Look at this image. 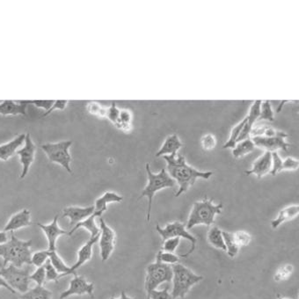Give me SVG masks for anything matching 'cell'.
Listing matches in <instances>:
<instances>
[{"mask_svg":"<svg viewBox=\"0 0 299 299\" xmlns=\"http://www.w3.org/2000/svg\"><path fill=\"white\" fill-rule=\"evenodd\" d=\"M223 207V203L214 204L212 199H208L207 196L202 201L195 202L188 216L186 229L190 230L200 224L210 226L215 222V216L222 213Z\"/></svg>","mask_w":299,"mask_h":299,"instance_id":"obj_3","label":"cell"},{"mask_svg":"<svg viewBox=\"0 0 299 299\" xmlns=\"http://www.w3.org/2000/svg\"><path fill=\"white\" fill-rule=\"evenodd\" d=\"M69 101H65V100H59V101H55L53 106L50 108V110L47 112H44V114L42 115V117H46L51 114V112L55 111V110H64L67 105H68Z\"/></svg>","mask_w":299,"mask_h":299,"instance_id":"obj_46","label":"cell"},{"mask_svg":"<svg viewBox=\"0 0 299 299\" xmlns=\"http://www.w3.org/2000/svg\"><path fill=\"white\" fill-rule=\"evenodd\" d=\"M145 168H146V173H147L148 183L146 187L144 188V190L141 193L140 196L138 199L147 197L148 209L146 220H147V222H150L151 212H152V200H153L156 193L159 190L165 189V188H173L175 186L176 182H175V180L170 177L165 168H163L159 173H153L151 171L149 163L146 164Z\"/></svg>","mask_w":299,"mask_h":299,"instance_id":"obj_4","label":"cell"},{"mask_svg":"<svg viewBox=\"0 0 299 299\" xmlns=\"http://www.w3.org/2000/svg\"><path fill=\"white\" fill-rule=\"evenodd\" d=\"M282 166V159L277 152H272V168L270 174L272 176H275L276 174L281 173Z\"/></svg>","mask_w":299,"mask_h":299,"instance_id":"obj_38","label":"cell"},{"mask_svg":"<svg viewBox=\"0 0 299 299\" xmlns=\"http://www.w3.org/2000/svg\"><path fill=\"white\" fill-rule=\"evenodd\" d=\"M156 231H158L163 241L171 238H186L187 240L190 242L191 247L189 249L188 252H186L185 254H181V257L187 258L188 256L195 252L196 248V243H197V238L194 237L193 235L190 234L187 229L186 225L180 222H173V223H167L166 227L161 228L159 224L156 225Z\"/></svg>","mask_w":299,"mask_h":299,"instance_id":"obj_9","label":"cell"},{"mask_svg":"<svg viewBox=\"0 0 299 299\" xmlns=\"http://www.w3.org/2000/svg\"><path fill=\"white\" fill-rule=\"evenodd\" d=\"M163 159L166 160L167 164L166 172L179 185V190L175 194L176 197L188 191L198 179L209 180L213 175L212 172L210 171L202 172L189 166L187 164L185 157L178 153L163 156Z\"/></svg>","mask_w":299,"mask_h":299,"instance_id":"obj_1","label":"cell"},{"mask_svg":"<svg viewBox=\"0 0 299 299\" xmlns=\"http://www.w3.org/2000/svg\"><path fill=\"white\" fill-rule=\"evenodd\" d=\"M287 137L288 134L278 130L277 134L274 137H252L251 139L255 147L264 149L265 152H277L278 150H282L285 152H288L290 144L286 141Z\"/></svg>","mask_w":299,"mask_h":299,"instance_id":"obj_10","label":"cell"},{"mask_svg":"<svg viewBox=\"0 0 299 299\" xmlns=\"http://www.w3.org/2000/svg\"><path fill=\"white\" fill-rule=\"evenodd\" d=\"M25 138L26 134H22L7 144L0 145V160L8 161V159L16 154L19 148L24 144Z\"/></svg>","mask_w":299,"mask_h":299,"instance_id":"obj_19","label":"cell"},{"mask_svg":"<svg viewBox=\"0 0 299 299\" xmlns=\"http://www.w3.org/2000/svg\"><path fill=\"white\" fill-rule=\"evenodd\" d=\"M173 287L171 295L172 298H184L194 285L202 281V275L195 274L182 264L173 265Z\"/></svg>","mask_w":299,"mask_h":299,"instance_id":"obj_5","label":"cell"},{"mask_svg":"<svg viewBox=\"0 0 299 299\" xmlns=\"http://www.w3.org/2000/svg\"><path fill=\"white\" fill-rule=\"evenodd\" d=\"M73 275L74 277L70 281L68 289L62 292L60 299L68 298L73 295H82L86 294L90 295L91 297H94V283L88 282L84 276H80L77 274Z\"/></svg>","mask_w":299,"mask_h":299,"instance_id":"obj_13","label":"cell"},{"mask_svg":"<svg viewBox=\"0 0 299 299\" xmlns=\"http://www.w3.org/2000/svg\"><path fill=\"white\" fill-rule=\"evenodd\" d=\"M20 103H16L15 101L11 100H6L0 103V115L3 116H26L27 114V104L22 103V101H19Z\"/></svg>","mask_w":299,"mask_h":299,"instance_id":"obj_22","label":"cell"},{"mask_svg":"<svg viewBox=\"0 0 299 299\" xmlns=\"http://www.w3.org/2000/svg\"><path fill=\"white\" fill-rule=\"evenodd\" d=\"M157 255L159 256V259L163 263L174 265L178 263L179 261V257L173 252H164L162 250H160Z\"/></svg>","mask_w":299,"mask_h":299,"instance_id":"obj_39","label":"cell"},{"mask_svg":"<svg viewBox=\"0 0 299 299\" xmlns=\"http://www.w3.org/2000/svg\"><path fill=\"white\" fill-rule=\"evenodd\" d=\"M31 245L32 240H21L12 232L10 240L0 245V257L4 259L2 267H7L8 263L17 267H22L24 264L31 265Z\"/></svg>","mask_w":299,"mask_h":299,"instance_id":"obj_2","label":"cell"},{"mask_svg":"<svg viewBox=\"0 0 299 299\" xmlns=\"http://www.w3.org/2000/svg\"><path fill=\"white\" fill-rule=\"evenodd\" d=\"M36 152V144H34L32 138L30 137V134H26L24 146L16 152V154L20 157V161H21L22 166V174L20 176L22 180L28 175L29 169H30V167L32 166L33 162L35 160Z\"/></svg>","mask_w":299,"mask_h":299,"instance_id":"obj_12","label":"cell"},{"mask_svg":"<svg viewBox=\"0 0 299 299\" xmlns=\"http://www.w3.org/2000/svg\"><path fill=\"white\" fill-rule=\"evenodd\" d=\"M299 206L298 204L288 206L283 209H281L278 213L276 218H274L271 222V226L273 229H277L281 223H285L287 221H290L298 216Z\"/></svg>","mask_w":299,"mask_h":299,"instance_id":"obj_23","label":"cell"},{"mask_svg":"<svg viewBox=\"0 0 299 299\" xmlns=\"http://www.w3.org/2000/svg\"><path fill=\"white\" fill-rule=\"evenodd\" d=\"M254 149H255V145L253 144L252 139L247 138L236 144L235 147L232 149V155L235 159H241L243 157L253 152Z\"/></svg>","mask_w":299,"mask_h":299,"instance_id":"obj_25","label":"cell"},{"mask_svg":"<svg viewBox=\"0 0 299 299\" xmlns=\"http://www.w3.org/2000/svg\"><path fill=\"white\" fill-rule=\"evenodd\" d=\"M173 280V268L168 264L163 263L159 256H156L154 263L150 264L146 268L145 290L148 295L157 289L163 282H170Z\"/></svg>","mask_w":299,"mask_h":299,"instance_id":"obj_6","label":"cell"},{"mask_svg":"<svg viewBox=\"0 0 299 299\" xmlns=\"http://www.w3.org/2000/svg\"><path fill=\"white\" fill-rule=\"evenodd\" d=\"M32 224L31 223V213L29 209H22V211L16 213L14 216H12L10 220L8 221L7 225L5 226V232L11 231L14 232L15 231L20 230L22 228L29 227Z\"/></svg>","mask_w":299,"mask_h":299,"instance_id":"obj_18","label":"cell"},{"mask_svg":"<svg viewBox=\"0 0 299 299\" xmlns=\"http://www.w3.org/2000/svg\"><path fill=\"white\" fill-rule=\"evenodd\" d=\"M123 200V196L116 194L115 192H106L104 195L95 201V204H94L95 211H102L104 213L108 210V204L112 202H121Z\"/></svg>","mask_w":299,"mask_h":299,"instance_id":"obj_24","label":"cell"},{"mask_svg":"<svg viewBox=\"0 0 299 299\" xmlns=\"http://www.w3.org/2000/svg\"><path fill=\"white\" fill-rule=\"evenodd\" d=\"M201 144L203 150L211 151L215 149L216 145V138L213 134H207L201 139Z\"/></svg>","mask_w":299,"mask_h":299,"instance_id":"obj_40","label":"cell"},{"mask_svg":"<svg viewBox=\"0 0 299 299\" xmlns=\"http://www.w3.org/2000/svg\"><path fill=\"white\" fill-rule=\"evenodd\" d=\"M44 268H45V274H46V280L47 281H53L55 282H58V280L60 279L59 278L60 274L53 267V265L51 264L50 259H48L46 263L44 264Z\"/></svg>","mask_w":299,"mask_h":299,"instance_id":"obj_36","label":"cell"},{"mask_svg":"<svg viewBox=\"0 0 299 299\" xmlns=\"http://www.w3.org/2000/svg\"><path fill=\"white\" fill-rule=\"evenodd\" d=\"M108 299H136V298H131V297H130V296H128V295H126V293H125V291H124V290H123V291H122V294H121V296H120L119 298H115V297H111V298H108Z\"/></svg>","mask_w":299,"mask_h":299,"instance_id":"obj_50","label":"cell"},{"mask_svg":"<svg viewBox=\"0 0 299 299\" xmlns=\"http://www.w3.org/2000/svg\"><path fill=\"white\" fill-rule=\"evenodd\" d=\"M36 224L43 230L47 238L49 251H56L58 238L63 235L68 234V231L63 230L58 225V215H56L53 218V221L49 224H43L41 223H36Z\"/></svg>","mask_w":299,"mask_h":299,"instance_id":"obj_14","label":"cell"},{"mask_svg":"<svg viewBox=\"0 0 299 299\" xmlns=\"http://www.w3.org/2000/svg\"><path fill=\"white\" fill-rule=\"evenodd\" d=\"M72 145V141H61L58 143H48L43 144L42 149L47 155L49 160L56 163L64 167L69 173H72L71 163L72 158L70 154V148Z\"/></svg>","mask_w":299,"mask_h":299,"instance_id":"obj_7","label":"cell"},{"mask_svg":"<svg viewBox=\"0 0 299 299\" xmlns=\"http://www.w3.org/2000/svg\"><path fill=\"white\" fill-rule=\"evenodd\" d=\"M50 259V251H39L32 254L31 262L36 267H43L46 263L48 259Z\"/></svg>","mask_w":299,"mask_h":299,"instance_id":"obj_33","label":"cell"},{"mask_svg":"<svg viewBox=\"0 0 299 299\" xmlns=\"http://www.w3.org/2000/svg\"><path fill=\"white\" fill-rule=\"evenodd\" d=\"M222 234H223V241L226 247L228 256L231 258H234L238 254L240 247L235 242L232 233L228 231H222Z\"/></svg>","mask_w":299,"mask_h":299,"instance_id":"obj_29","label":"cell"},{"mask_svg":"<svg viewBox=\"0 0 299 299\" xmlns=\"http://www.w3.org/2000/svg\"><path fill=\"white\" fill-rule=\"evenodd\" d=\"M278 299H288V298H283V297H281L280 295H278Z\"/></svg>","mask_w":299,"mask_h":299,"instance_id":"obj_51","label":"cell"},{"mask_svg":"<svg viewBox=\"0 0 299 299\" xmlns=\"http://www.w3.org/2000/svg\"><path fill=\"white\" fill-rule=\"evenodd\" d=\"M182 146H183V144L180 142L178 135L173 134V135L166 137L164 144L159 149V152L156 153L155 156L157 158H159V157H163V156L177 154V152H179V150Z\"/></svg>","mask_w":299,"mask_h":299,"instance_id":"obj_21","label":"cell"},{"mask_svg":"<svg viewBox=\"0 0 299 299\" xmlns=\"http://www.w3.org/2000/svg\"><path fill=\"white\" fill-rule=\"evenodd\" d=\"M180 243V238H171L163 241L162 251L174 252Z\"/></svg>","mask_w":299,"mask_h":299,"instance_id":"obj_42","label":"cell"},{"mask_svg":"<svg viewBox=\"0 0 299 299\" xmlns=\"http://www.w3.org/2000/svg\"><path fill=\"white\" fill-rule=\"evenodd\" d=\"M95 211L94 205L81 208V207H67L63 210V217H68L70 219V225L75 226L77 223H80L83 220L87 219Z\"/></svg>","mask_w":299,"mask_h":299,"instance_id":"obj_16","label":"cell"},{"mask_svg":"<svg viewBox=\"0 0 299 299\" xmlns=\"http://www.w3.org/2000/svg\"><path fill=\"white\" fill-rule=\"evenodd\" d=\"M0 288H7L8 290L13 293V294H16V291H15L14 288H12L7 283V281H5L3 278L0 276Z\"/></svg>","mask_w":299,"mask_h":299,"instance_id":"obj_48","label":"cell"},{"mask_svg":"<svg viewBox=\"0 0 299 299\" xmlns=\"http://www.w3.org/2000/svg\"><path fill=\"white\" fill-rule=\"evenodd\" d=\"M8 238L7 232L5 231H0V245L1 244H4L6 242L8 241Z\"/></svg>","mask_w":299,"mask_h":299,"instance_id":"obj_49","label":"cell"},{"mask_svg":"<svg viewBox=\"0 0 299 299\" xmlns=\"http://www.w3.org/2000/svg\"><path fill=\"white\" fill-rule=\"evenodd\" d=\"M232 234H233V238H234L235 242L237 243V245H238L239 247L248 245L249 244H250V242H251V239H252L251 235L249 234L248 232H246V231H236V232L232 233Z\"/></svg>","mask_w":299,"mask_h":299,"instance_id":"obj_35","label":"cell"},{"mask_svg":"<svg viewBox=\"0 0 299 299\" xmlns=\"http://www.w3.org/2000/svg\"><path fill=\"white\" fill-rule=\"evenodd\" d=\"M246 121H247V118L245 116V118L242 120L240 123H238L236 126L231 129V135H230V137H229L227 142L223 145V149H233L235 147V145L238 143V137H239L242 129L245 125V123H246Z\"/></svg>","mask_w":299,"mask_h":299,"instance_id":"obj_30","label":"cell"},{"mask_svg":"<svg viewBox=\"0 0 299 299\" xmlns=\"http://www.w3.org/2000/svg\"><path fill=\"white\" fill-rule=\"evenodd\" d=\"M272 168V152H265L262 155L256 159L252 164V168L245 171L246 175H255L258 179L270 173Z\"/></svg>","mask_w":299,"mask_h":299,"instance_id":"obj_15","label":"cell"},{"mask_svg":"<svg viewBox=\"0 0 299 299\" xmlns=\"http://www.w3.org/2000/svg\"><path fill=\"white\" fill-rule=\"evenodd\" d=\"M21 299H52V292L44 286L36 285L35 288L29 289L26 293L20 295Z\"/></svg>","mask_w":299,"mask_h":299,"instance_id":"obj_26","label":"cell"},{"mask_svg":"<svg viewBox=\"0 0 299 299\" xmlns=\"http://www.w3.org/2000/svg\"><path fill=\"white\" fill-rule=\"evenodd\" d=\"M87 109L90 112L92 115L99 116V117H106V111L107 108H103L100 103L98 102H90L87 105Z\"/></svg>","mask_w":299,"mask_h":299,"instance_id":"obj_41","label":"cell"},{"mask_svg":"<svg viewBox=\"0 0 299 299\" xmlns=\"http://www.w3.org/2000/svg\"><path fill=\"white\" fill-rule=\"evenodd\" d=\"M208 242L209 245H212L213 247L216 249H220L223 252H226V247L223 241V234L222 231L218 227H212L208 232Z\"/></svg>","mask_w":299,"mask_h":299,"instance_id":"obj_27","label":"cell"},{"mask_svg":"<svg viewBox=\"0 0 299 299\" xmlns=\"http://www.w3.org/2000/svg\"><path fill=\"white\" fill-rule=\"evenodd\" d=\"M50 261L53 265V267L57 269L58 273L60 274L59 278L64 277L65 275H69L71 267H68L61 259V257L58 255L56 251H50Z\"/></svg>","mask_w":299,"mask_h":299,"instance_id":"obj_28","label":"cell"},{"mask_svg":"<svg viewBox=\"0 0 299 299\" xmlns=\"http://www.w3.org/2000/svg\"><path fill=\"white\" fill-rule=\"evenodd\" d=\"M131 122H132V115L130 110L128 109L120 110L119 122L116 125V128L123 131H130L131 130Z\"/></svg>","mask_w":299,"mask_h":299,"instance_id":"obj_31","label":"cell"},{"mask_svg":"<svg viewBox=\"0 0 299 299\" xmlns=\"http://www.w3.org/2000/svg\"><path fill=\"white\" fill-rule=\"evenodd\" d=\"M299 161L297 159L291 158V157H288L286 158L284 160H282V166H281V170L284 171H295L298 169Z\"/></svg>","mask_w":299,"mask_h":299,"instance_id":"obj_45","label":"cell"},{"mask_svg":"<svg viewBox=\"0 0 299 299\" xmlns=\"http://www.w3.org/2000/svg\"><path fill=\"white\" fill-rule=\"evenodd\" d=\"M147 299H173L169 293V287L166 286L162 290H153L148 295Z\"/></svg>","mask_w":299,"mask_h":299,"instance_id":"obj_44","label":"cell"},{"mask_svg":"<svg viewBox=\"0 0 299 299\" xmlns=\"http://www.w3.org/2000/svg\"><path fill=\"white\" fill-rule=\"evenodd\" d=\"M267 120L269 122H273L274 120V111L268 101H261L260 109H259V120Z\"/></svg>","mask_w":299,"mask_h":299,"instance_id":"obj_32","label":"cell"},{"mask_svg":"<svg viewBox=\"0 0 299 299\" xmlns=\"http://www.w3.org/2000/svg\"><path fill=\"white\" fill-rule=\"evenodd\" d=\"M100 250L101 260L104 262L109 259L116 245V232L109 227L102 217H100Z\"/></svg>","mask_w":299,"mask_h":299,"instance_id":"obj_11","label":"cell"},{"mask_svg":"<svg viewBox=\"0 0 299 299\" xmlns=\"http://www.w3.org/2000/svg\"><path fill=\"white\" fill-rule=\"evenodd\" d=\"M102 214H103L102 211H94V214L91 215L89 217H87V219L83 220V221H81L80 223H77L76 225L72 228L71 231H69L68 235L72 236L80 228H84L87 231H89L91 237H96L98 235H100L101 230H100V228L98 227L96 223H95V218L96 217H101Z\"/></svg>","mask_w":299,"mask_h":299,"instance_id":"obj_20","label":"cell"},{"mask_svg":"<svg viewBox=\"0 0 299 299\" xmlns=\"http://www.w3.org/2000/svg\"><path fill=\"white\" fill-rule=\"evenodd\" d=\"M0 276L15 291L21 292L23 294L29 289V267L23 269L22 267H15V265L10 264L8 267H2L0 269Z\"/></svg>","mask_w":299,"mask_h":299,"instance_id":"obj_8","label":"cell"},{"mask_svg":"<svg viewBox=\"0 0 299 299\" xmlns=\"http://www.w3.org/2000/svg\"><path fill=\"white\" fill-rule=\"evenodd\" d=\"M22 103L25 104H33L35 105L37 108H44L45 112L50 110V108L54 104L55 101H51V100H34V101H21Z\"/></svg>","mask_w":299,"mask_h":299,"instance_id":"obj_43","label":"cell"},{"mask_svg":"<svg viewBox=\"0 0 299 299\" xmlns=\"http://www.w3.org/2000/svg\"><path fill=\"white\" fill-rule=\"evenodd\" d=\"M292 271H293V267L291 265H285L284 267H281L277 271V273L275 274V280L276 281L284 280V279L289 276V274H291Z\"/></svg>","mask_w":299,"mask_h":299,"instance_id":"obj_47","label":"cell"},{"mask_svg":"<svg viewBox=\"0 0 299 299\" xmlns=\"http://www.w3.org/2000/svg\"><path fill=\"white\" fill-rule=\"evenodd\" d=\"M120 109L117 108L116 102H112L109 108H107L106 117L115 126L118 124L119 122Z\"/></svg>","mask_w":299,"mask_h":299,"instance_id":"obj_34","label":"cell"},{"mask_svg":"<svg viewBox=\"0 0 299 299\" xmlns=\"http://www.w3.org/2000/svg\"><path fill=\"white\" fill-rule=\"evenodd\" d=\"M99 238H100V235H98L96 237H91L90 239L79 250L76 263L74 264L72 267H71L69 274H77V269H79L80 267L83 266L84 264L87 263L88 260L92 259L93 247L97 243Z\"/></svg>","mask_w":299,"mask_h":299,"instance_id":"obj_17","label":"cell"},{"mask_svg":"<svg viewBox=\"0 0 299 299\" xmlns=\"http://www.w3.org/2000/svg\"><path fill=\"white\" fill-rule=\"evenodd\" d=\"M29 278H30V281H35L36 285L43 286L45 281H46V274H45L44 265L43 267H37V269L32 274H30V277Z\"/></svg>","mask_w":299,"mask_h":299,"instance_id":"obj_37","label":"cell"}]
</instances>
